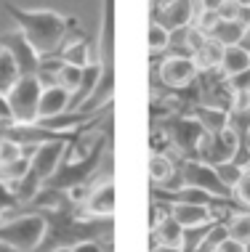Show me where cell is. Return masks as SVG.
Segmentation results:
<instances>
[{
  "instance_id": "1",
  "label": "cell",
  "mask_w": 250,
  "mask_h": 252,
  "mask_svg": "<svg viewBox=\"0 0 250 252\" xmlns=\"http://www.w3.org/2000/svg\"><path fill=\"white\" fill-rule=\"evenodd\" d=\"M3 11L16 22L24 40L35 48L40 59H53L64 48L67 37L77 35V19L64 16L51 8H19L13 3H5Z\"/></svg>"
},
{
  "instance_id": "2",
  "label": "cell",
  "mask_w": 250,
  "mask_h": 252,
  "mask_svg": "<svg viewBox=\"0 0 250 252\" xmlns=\"http://www.w3.org/2000/svg\"><path fill=\"white\" fill-rule=\"evenodd\" d=\"M109 149H112V120L107 122V127H101L96 144L91 146V152L83 159H67V157H62L56 173L45 181L43 189H51V191H72V189H80L85 183H91L101 170L104 154H109Z\"/></svg>"
},
{
  "instance_id": "3",
  "label": "cell",
  "mask_w": 250,
  "mask_h": 252,
  "mask_svg": "<svg viewBox=\"0 0 250 252\" xmlns=\"http://www.w3.org/2000/svg\"><path fill=\"white\" fill-rule=\"evenodd\" d=\"M70 144L72 141H51V144H43V146L35 149V154L30 157V170H27V175L16 183V186H11V191L16 194L19 204L27 207V204L35 199V194L45 186V181L56 173L59 162H62V157L67 154Z\"/></svg>"
},
{
  "instance_id": "4",
  "label": "cell",
  "mask_w": 250,
  "mask_h": 252,
  "mask_svg": "<svg viewBox=\"0 0 250 252\" xmlns=\"http://www.w3.org/2000/svg\"><path fill=\"white\" fill-rule=\"evenodd\" d=\"M157 189H165V191H173V189H200V191L221 196V199H234V191L221 183L215 167L205 165L200 159H189V157H179L176 159L173 178L165 186H157Z\"/></svg>"
},
{
  "instance_id": "5",
  "label": "cell",
  "mask_w": 250,
  "mask_h": 252,
  "mask_svg": "<svg viewBox=\"0 0 250 252\" xmlns=\"http://www.w3.org/2000/svg\"><path fill=\"white\" fill-rule=\"evenodd\" d=\"M45 236V218L43 213L32 210L27 215L0 218V244L11 252H35Z\"/></svg>"
},
{
  "instance_id": "6",
  "label": "cell",
  "mask_w": 250,
  "mask_h": 252,
  "mask_svg": "<svg viewBox=\"0 0 250 252\" xmlns=\"http://www.w3.org/2000/svg\"><path fill=\"white\" fill-rule=\"evenodd\" d=\"M160 133L165 135L168 146L176 149L181 157H189V159H197L200 141L208 135L205 127H202L192 114H168V117L163 120Z\"/></svg>"
},
{
  "instance_id": "7",
  "label": "cell",
  "mask_w": 250,
  "mask_h": 252,
  "mask_svg": "<svg viewBox=\"0 0 250 252\" xmlns=\"http://www.w3.org/2000/svg\"><path fill=\"white\" fill-rule=\"evenodd\" d=\"M40 93H43V85L35 74L30 77H19V83L11 88L8 98V109H11V120L19 122V125H30V122H37V104H40Z\"/></svg>"
},
{
  "instance_id": "8",
  "label": "cell",
  "mask_w": 250,
  "mask_h": 252,
  "mask_svg": "<svg viewBox=\"0 0 250 252\" xmlns=\"http://www.w3.org/2000/svg\"><path fill=\"white\" fill-rule=\"evenodd\" d=\"M242 152V141L240 135L232 130V127H224L218 133H208L205 138L200 141V149H197V159L205 162L211 167H218V165H226V162H234L237 154Z\"/></svg>"
},
{
  "instance_id": "9",
  "label": "cell",
  "mask_w": 250,
  "mask_h": 252,
  "mask_svg": "<svg viewBox=\"0 0 250 252\" xmlns=\"http://www.w3.org/2000/svg\"><path fill=\"white\" fill-rule=\"evenodd\" d=\"M200 77V69L192 56H165L160 61V83L171 91H181V88L192 85Z\"/></svg>"
},
{
  "instance_id": "10",
  "label": "cell",
  "mask_w": 250,
  "mask_h": 252,
  "mask_svg": "<svg viewBox=\"0 0 250 252\" xmlns=\"http://www.w3.org/2000/svg\"><path fill=\"white\" fill-rule=\"evenodd\" d=\"M194 16H197V0H171V3L160 5L157 11H152V22L165 27L168 32L194 24Z\"/></svg>"
},
{
  "instance_id": "11",
  "label": "cell",
  "mask_w": 250,
  "mask_h": 252,
  "mask_svg": "<svg viewBox=\"0 0 250 252\" xmlns=\"http://www.w3.org/2000/svg\"><path fill=\"white\" fill-rule=\"evenodd\" d=\"M0 48H5L13 56V61H16L19 66V74L22 77H30V74H37V66H40V56L35 53V48H32L30 43L24 40L22 32H8V35L0 37Z\"/></svg>"
},
{
  "instance_id": "12",
  "label": "cell",
  "mask_w": 250,
  "mask_h": 252,
  "mask_svg": "<svg viewBox=\"0 0 250 252\" xmlns=\"http://www.w3.org/2000/svg\"><path fill=\"white\" fill-rule=\"evenodd\" d=\"M88 218H114V181L107 175L83 202Z\"/></svg>"
},
{
  "instance_id": "13",
  "label": "cell",
  "mask_w": 250,
  "mask_h": 252,
  "mask_svg": "<svg viewBox=\"0 0 250 252\" xmlns=\"http://www.w3.org/2000/svg\"><path fill=\"white\" fill-rule=\"evenodd\" d=\"M112 96H114V66L109 64L104 69V74H101L99 85L93 88V93L83 101V104H80L77 112H83V114H99V112H104V109L112 106Z\"/></svg>"
},
{
  "instance_id": "14",
  "label": "cell",
  "mask_w": 250,
  "mask_h": 252,
  "mask_svg": "<svg viewBox=\"0 0 250 252\" xmlns=\"http://www.w3.org/2000/svg\"><path fill=\"white\" fill-rule=\"evenodd\" d=\"M171 218L181 228H197L211 220H221L211 207H202V204H171Z\"/></svg>"
},
{
  "instance_id": "15",
  "label": "cell",
  "mask_w": 250,
  "mask_h": 252,
  "mask_svg": "<svg viewBox=\"0 0 250 252\" xmlns=\"http://www.w3.org/2000/svg\"><path fill=\"white\" fill-rule=\"evenodd\" d=\"M70 109V91H64L62 85L43 88L40 93V104H37V120H51L59 117Z\"/></svg>"
},
{
  "instance_id": "16",
  "label": "cell",
  "mask_w": 250,
  "mask_h": 252,
  "mask_svg": "<svg viewBox=\"0 0 250 252\" xmlns=\"http://www.w3.org/2000/svg\"><path fill=\"white\" fill-rule=\"evenodd\" d=\"M101 64L109 66L114 59V0H104L101 13Z\"/></svg>"
},
{
  "instance_id": "17",
  "label": "cell",
  "mask_w": 250,
  "mask_h": 252,
  "mask_svg": "<svg viewBox=\"0 0 250 252\" xmlns=\"http://www.w3.org/2000/svg\"><path fill=\"white\" fill-rule=\"evenodd\" d=\"M104 69H107L104 64H88V66H85V69H83V83H80V88L70 96V109H67V112H77L80 104H83V101L93 93V88L99 85V80H101V74H104Z\"/></svg>"
},
{
  "instance_id": "18",
  "label": "cell",
  "mask_w": 250,
  "mask_h": 252,
  "mask_svg": "<svg viewBox=\"0 0 250 252\" xmlns=\"http://www.w3.org/2000/svg\"><path fill=\"white\" fill-rule=\"evenodd\" d=\"M221 56H224V45L215 43L213 37H208L205 43L192 53V59H194V64H197L200 72H215L221 66Z\"/></svg>"
},
{
  "instance_id": "19",
  "label": "cell",
  "mask_w": 250,
  "mask_h": 252,
  "mask_svg": "<svg viewBox=\"0 0 250 252\" xmlns=\"http://www.w3.org/2000/svg\"><path fill=\"white\" fill-rule=\"evenodd\" d=\"M245 69H250V51H245L242 45H229V48H224L218 72L224 77H234V74H240Z\"/></svg>"
},
{
  "instance_id": "20",
  "label": "cell",
  "mask_w": 250,
  "mask_h": 252,
  "mask_svg": "<svg viewBox=\"0 0 250 252\" xmlns=\"http://www.w3.org/2000/svg\"><path fill=\"white\" fill-rule=\"evenodd\" d=\"M189 114H192V117L205 127V133H211V135L218 133V130H224L226 120H229L226 109H215V106H192V109H189Z\"/></svg>"
},
{
  "instance_id": "21",
  "label": "cell",
  "mask_w": 250,
  "mask_h": 252,
  "mask_svg": "<svg viewBox=\"0 0 250 252\" xmlns=\"http://www.w3.org/2000/svg\"><path fill=\"white\" fill-rule=\"evenodd\" d=\"M88 56H91V51H88L85 35H77L75 40H67L64 48L56 53V59H62V64H72V66H80V69H85L91 64Z\"/></svg>"
},
{
  "instance_id": "22",
  "label": "cell",
  "mask_w": 250,
  "mask_h": 252,
  "mask_svg": "<svg viewBox=\"0 0 250 252\" xmlns=\"http://www.w3.org/2000/svg\"><path fill=\"white\" fill-rule=\"evenodd\" d=\"M152 236H154V244L181 247V242H184V228H181L171 215H165L163 220H157V223L152 226Z\"/></svg>"
},
{
  "instance_id": "23",
  "label": "cell",
  "mask_w": 250,
  "mask_h": 252,
  "mask_svg": "<svg viewBox=\"0 0 250 252\" xmlns=\"http://www.w3.org/2000/svg\"><path fill=\"white\" fill-rule=\"evenodd\" d=\"M176 173V159H171L165 152H154L149 157V178L152 186H165Z\"/></svg>"
},
{
  "instance_id": "24",
  "label": "cell",
  "mask_w": 250,
  "mask_h": 252,
  "mask_svg": "<svg viewBox=\"0 0 250 252\" xmlns=\"http://www.w3.org/2000/svg\"><path fill=\"white\" fill-rule=\"evenodd\" d=\"M215 43H221L224 48H229V45H240L242 37H245V22H218L211 30V35Z\"/></svg>"
},
{
  "instance_id": "25",
  "label": "cell",
  "mask_w": 250,
  "mask_h": 252,
  "mask_svg": "<svg viewBox=\"0 0 250 252\" xmlns=\"http://www.w3.org/2000/svg\"><path fill=\"white\" fill-rule=\"evenodd\" d=\"M224 223H226V231H229V239L250 247V210H240V213L229 215Z\"/></svg>"
},
{
  "instance_id": "26",
  "label": "cell",
  "mask_w": 250,
  "mask_h": 252,
  "mask_svg": "<svg viewBox=\"0 0 250 252\" xmlns=\"http://www.w3.org/2000/svg\"><path fill=\"white\" fill-rule=\"evenodd\" d=\"M19 66H16V61H13V56L5 48H0V93L3 96H8L11 93V88L19 83Z\"/></svg>"
},
{
  "instance_id": "27",
  "label": "cell",
  "mask_w": 250,
  "mask_h": 252,
  "mask_svg": "<svg viewBox=\"0 0 250 252\" xmlns=\"http://www.w3.org/2000/svg\"><path fill=\"white\" fill-rule=\"evenodd\" d=\"M215 223H218V220H211V223H205V226H197V228H184L181 252H200L202 242H205V236L215 228Z\"/></svg>"
},
{
  "instance_id": "28",
  "label": "cell",
  "mask_w": 250,
  "mask_h": 252,
  "mask_svg": "<svg viewBox=\"0 0 250 252\" xmlns=\"http://www.w3.org/2000/svg\"><path fill=\"white\" fill-rule=\"evenodd\" d=\"M171 45V32L165 27H160L157 22H149V32H146V48L152 56H157L160 51H168Z\"/></svg>"
},
{
  "instance_id": "29",
  "label": "cell",
  "mask_w": 250,
  "mask_h": 252,
  "mask_svg": "<svg viewBox=\"0 0 250 252\" xmlns=\"http://www.w3.org/2000/svg\"><path fill=\"white\" fill-rule=\"evenodd\" d=\"M215 173H218L221 183L234 191L237 183H240V178H242V173H245V165H240V162L234 159V162H226V165H218V167H215Z\"/></svg>"
},
{
  "instance_id": "30",
  "label": "cell",
  "mask_w": 250,
  "mask_h": 252,
  "mask_svg": "<svg viewBox=\"0 0 250 252\" xmlns=\"http://www.w3.org/2000/svg\"><path fill=\"white\" fill-rule=\"evenodd\" d=\"M83 83V69L80 66H72V64H62V72H59V85L64 88V91H70V96L80 88Z\"/></svg>"
},
{
  "instance_id": "31",
  "label": "cell",
  "mask_w": 250,
  "mask_h": 252,
  "mask_svg": "<svg viewBox=\"0 0 250 252\" xmlns=\"http://www.w3.org/2000/svg\"><path fill=\"white\" fill-rule=\"evenodd\" d=\"M242 13H245V3H240V0H224L218 8V19L221 22H242Z\"/></svg>"
},
{
  "instance_id": "32",
  "label": "cell",
  "mask_w": 250,
  "mask_h": 252,
  "mask_svg": "<svg viewBox=\"0 0 250 252\" xmlns=\"http://www.w3.org/2000/svg\"><path fill=\"white\" fill-rule=\"evenodd\" d=\"M22 157H24V146L13 144V141H8V138H0V167L11 165V162L22 159Z\"/></svg>"
},
{
  "instance_id": "33",
  "label": "cell",
  "mask_w": 250,
  "mask_h": 252,
  "mask_svg": "<svg viewBox=\"0 0 250 252\" xmlns=\"http://www.w3.org/2000/svg\"><path fill=\"white\" fill-rule=\"evenodd\" d=\"M226 83L234 96H250V69L234 74V77H226Z\"/></svg>"
},
{
  "instance_id": "34",
  "label": "cell",
  "mask_w": 250,
  "mask_h": 252,
  "mask_svg": "<svg viewBox=\"0 0 250 252\" xmlns=\"http://www.w3.org/2000/svg\"><path fill=\"white\" fill-rule=\"evenodd\" d=\"M234 199H237V204H242L245 210H250V165L245 167L237 189H234Z\"/></svg>"
},
{
  "instance_id": "35",
  "label": "cell",
  "mask_w": 250,
  "mask_h": 252,
  "mask_svg": "<svg viewBox=\"0 0 250 252\" xmlns=\"http://www.w3.org/2000/svg\"><path fill=\"white\" fill-rule=\"evenodd\" d=\"M16 207H22V204H19V199H16V194L11 191L8 183L0 181V218H3V213H8V210H16Z\"/></svg>"
},
{
  "instance_id": "36",
  "label": "cell",
  "mask_w": 250,
  "mask_h": 252,
  "mask_svg": "<svg viewBox=\"0 0 250 252\" xmlns=\"http://www.w3.org/2000/svg\"><path fill=\"white\" fill-rule=\"evenodd\" d=\"M72 252H109V250H104V244H101L99 239H88V242H80L72 247Z\"/></svg>"
},
{
  "instance_id": "37",
  "label": "cell",
  "mask_w": 250,
  "mask_h": 252,
  "mask_svg": "<svg viewBox=\"0 0 250 252\" xmlns=\"http://www.w3.org/2000/svg\"><path fill=\"white\" fill-rule=\"evenodd\" d=\"M250 247H245V244H240V242H234V239H224L215 247V252H248Z\"/></svg>"
},
{
  "instance_id": "38",
  "label": "cell",
  "mask_w": 250,
  "mask_h": 252,
  "mask_svg": "<svg viewBox=\"0 0 250 252\" xmlns=\"http://www.w3.org/2000/svg\"><path fill=\"white\" fill-rule=\"evenodd\" d=\"M242 22H245V37H242V48L250 51V5H245V13H242Z\"/></svg>"
},
{
  "instance_id": "39",
  "label": "cell",
  "mask_w": 250,
  "mask_h": 252,
  "mask_svg": "<svg viewBox=\"0 0 250 252\" xmlns=\"http://www.w3.org/2000/svg\"><path fill=\"white\" fill-rule=\"evenodd\" d=\"M221 3H224V0H197V11H213V13H218Z\"/></svg>"
},
{
  "instance_id": "40",
  "label": "cell",
  "mask_w": 250,
  "mask_h": 252,
  "mask_svg": "<svg viewBox=\"0 0 250 252\" xmlns=\"http://www.w3.org/2000/svg\"><path fill=\"white\" fill-rule=\"evenodd\" d=\"M0 122H13L11 120V109H8V98L0 93Z\"/></svg>"
},
{
  "instance_id": "41",
  "label": "cell",
  "mask_w": 250,
  "mask_h": 252,
  "mask_svg": "<svg viewBox=\"0 0 250 252\" xmlns=\"http://www.w3.org/2000/svg\"><path fill=\"white\" fill-rule=\"evenodd\" d=\"M152 252H181V247H168V244H154Z\"/></svg>"
},
{
  "instance_id": "42",
  "label": "cell",
  "mask_w": 250,
  "mask_h": 252,
  "mask_svg": "<svg viewBox=\"0 0 250 252\" xmlns=\"http://www.w3.org/2000/svg\"><path fill=\"white\" fill-rule=\"evenodd\" d=\"M53 252H72V247H59V250H53Z\"/></svg>"
},
{
  "instance_id": "43",
  "label": "cell",
  "mask_w": 250,
  "mask_h": 252,
  "mask_svg": "<svg viewBox=\"0 0 250 252\" xmlns=\"http://www.w3.org/2000/svg\"><path fill=\"white\" fill-rule=\"evenodd\" d=\"M248 144H250V141H248Z\"/></svg>"
}]
</instances>
